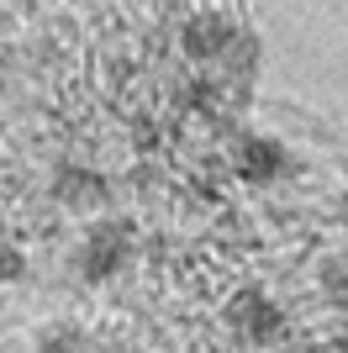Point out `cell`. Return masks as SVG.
<instances>
[{"mask_svg":"<svg viewBox=\"0 0 348 353\" xmlns=\"http://www.w3.org/2000/svg\"><path fill=\"white\" fill-rule=\"evenodd\" d=\"M127 264H132V227L116 216H95L90 232L79 237V248H74V274L90 285H106Z\"/></svg>","mask_w":348,"mask_h":353,"instance_id":"6da1fadb","label":"cell"},{"mask_svg":"<svg viewBox=\"0 0 348 353\" xmlns=\"http://www.w3.org/2000/svg\"><path fill=\"white\" fill-rule=\"evenodd\" d=\"M222 316H227V332L238 343H259V348H269V343L285 338V306H280L275 295H264V290H238Z\"/></svg>","mask_w":348,"mask_h":353,"instance_id":"7a4b0ae2","label":"cell"},{"mask_svg":"<svg viewBox=\"0 0 348 353\" xmlns=\"http://www.w3.org/2000/svg\"><path fill=\"white\" fill-rule=\"evenodd\" d=\"M53 201L64 211H106V201H111V185H106V174H95V169H85V163H64L53 174Z\"/></svg>","mask_w":348,"mask_h":353,"instance_id":"3957f363","label":"cell"},{"mask_svg":"<svg viewBox=\"0 0 348 353\" xmlns=\"http://www.w3.org/2000/svg\"><path fill=\"white\" fill-rule=\"evenodd\" d=\"M232 169L243 185H275L280 174L290 169V153L275 143V137H243L232 148Z\"/></svg>","mask_w":348,"mask_h":353,"instance_id":"277c9868","label":"cell"},{"mask_svg":"<svg viewBox=\"0 0 348 353\" xmlns=\"http://www.w3.org/2000/svg\"><path fill=\"white\" fill-rule=\"evenodd\" d=\"M232 43H238V32H232L217 11H201V16H190L185 27H180V48H185V59H195V63L227 59Z\"/></svg>","mask_w":348,"mask_h":353,"instance_id":"5b68a950","label":"cell"},{"mask_svg":"<svg viewBox=\"0 0 348 353\" xmlns=\"http://www.w3.org/2000/svg\"><path fill=\"white\" fill-rule=\"evenodd\" d=\"M37 353H90V338L79 322H48L37 332Z\"/></svg>","mask_w":348,"mask_h":353,"instance_id":"8992f818","label":"cell"},{"mask_svg":"<svg viewBox=\"0 0 348 353\" xmlns=\"http://www.w3.org/2000/svg\"><path fill=\"white\" fill-rule=\"evenodd\" d=\"M322 295H333L338 306H348V259H327L322 264Z\"/></svg>","mask_w":348,"mask_h":353,"instance_id":"52a82bcc","label":"cell"},{"mask_svg":"<svg viewBox=\"0 0 348 353\" xmlns=\"http://www.w3.org/2000/svg\"><path fill=\"white\" fill-rule=\"evenodd\" d=\"M21 269H27L21 248H16L11 237H0V280H21Z\"/></svg>","mask_w":348,"mask_h":353,"instance_id":"ba28073f","label":"cell"},{"mask_svg":"<svg viewBox=\"0 0 348 353\" xmlns=\"http://www.w3.org/2000/svg\"><path fill=\"white\" fill-rule=\"evenodd\" d=\"M333 343H338V353H348V316L338 322V338H333Z\"/></svg>","mask_w":348,"mask_h":353,"instance_id":"9c48e42d","label":"cell"}]
</instances>
